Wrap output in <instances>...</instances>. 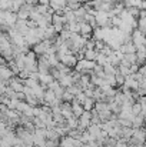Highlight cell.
<instances>
[{
  "label": "cell",
  "mask_w": 146,
  "mask_h": 147,
  "mask_svg": "<svg viewBox=\"0 0 146 147\" xmlns=\"http://www.w3.org/2000/svg\"><path fill=\"white\" fill-rule=\"evenodd\" d=\"M132 114L136 117V116H139V114H142V106L141 104H133L132 106Z\"/></svg>",
  "instance_id": "obj_3"
},
{
  "label": "cell",
  "mask_w": 146,
  "mask_h": 147,
  "mask_svg": "<svg viewBox=\"0 0 146 147\" xmlns=\"http://www.w3.org/2000/svg\"><path fill=\"white\" fill-rule=\"evenodd\" d=\"M6 87H4V83H0V93H4Z\"/></svg>",
  "instance_id": "obj_7"
},
{
  "label": "cell",
  "mask_w": 146,
  "mask_h": 147,
  "mask_svg": "<svg viewBox=\"0 0 146 147\" xmlns=\"http://www.w3.org/2000/svg\"><path fill=\"white\" fill-rule=\"evenodd\" d=\"M12 70H9L7 67H0V77L3 79V82L4 80H9L10 77H12Z\"/></svg>",
  "instance_id": "obj_2"
},
{
  "label": "cell",
  "mask_w": 146,
  "mask_h": 147,
  "mask_svg": "<svg viewBox=\"0 0 146 147\" xmlns=\"http://www.w3.org/2000/svg\"><path fill=\"white\" fill-rule=\"evenodd\" d=\"M115 79H116V83H119V84H123L125 83V76H122L120 73H117L115 76Z\"/></svg>",
  "instance_id": "obj_5"
},
{
  "label": "cell",
  "mask_w": 146,
  "mask_h": 147,
  "mask_svg": "<svg viewBox=\"0 0 146 147\" xmlns=\"http://www.w3.org/2000/svg\"><path fill=\"white\" fill-rule=\"evenodd\" d=\"M10 87H12V90L16 92V93H22V90H23V86H22L20 80H12Z\"/></svg>",
  "instance_id": "obj_1"
},
{
  "label": "cell",
  "mask_w": 146,
  "mask_h": 147,
  "mask_svg": "<svg viewBox=\"0 0 146 147\" xmlns=\"http://www.w3.org/2000/svg\"><path fill=\"white\" fill-rule=\"evenodd\" d=\"M119 124L123 126V127H130L132 126V121L129 119H119Z\"/></svg>",
  "instance_id": "obj_4"
},
{
  "label": "cell",
  "mask_w": 146,
  "mask_h": 147,
  "mask_svg": "<svg viewBox=\"0 0 146 147\" xmlns=\"http://www.w3.org/2000/svg\"><path fill=\"white\" fill-rule=\"evenodd\" d=\"M132 147H143L142 144H135V146H132Z\"/></svg>",
  "instance_id": "obj_8"
},
{
  "label": "cell",
  "mask_w": 146,
  "mask_h": 147,
  "mask_svg": "<svg viewBox=\"0 0 146 147\" xmlns=\"http://www.w3.org/2000/svg\"><path fill=\"white\" fill-rule=\"evenodd\" d=\"M73 111H75L76 114H82V107H80L79 104H75V106H73Z\"/></svg>",
  "instance_id": "obj_6"
}]
</instances>
